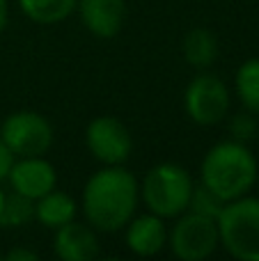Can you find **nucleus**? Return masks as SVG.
Returning <instances> with one entry per match:
<instances>
[{"mask_svg": "<svg viewBox=\"0 0 259 261\" xmlns=\"http://www.w3.org/2000/svg\"><path fill=\"white\" fill-rule=\"evenodd\" d=\"M140 199V186L124 165H106L87 179L83 213L96 231H119L131 222Z\"/></svg>", "mask_w": 259, "mask_h": 261, "instance_id": "obj_1", "label": "nucleus"}, {"mask_svg": "<svg viewBox=\"0 0 259 261\" xmlns=\"http://www.w3.org/2000/svg\"><path fill=\"white\" fill-rule=\"evenodd\" d=\"M257 158L248 144L225 140L206 151L202 161V184L223 202H232L248 195L257 184Z\"/></svg>", "mask_w": 259, "mask_h": 261, "instance_id": "obj_2", "label": "nucleus"}, {"mask_svg": "<svg viewBox=\"0 0 259 261\" xmlns=\"http://www.w3.org/2000/svg\"><path fill=\"white\" fill-rule=\"evenodd\" d=\"M193 195V179L177 163H159L147 172L140 186V197L149 213L159 218H179L188 211Z\"/></svg>", "mask_w": 259, "mask_h": 261, "instance_id": "obj_3", "label": "nucleus"}, {"mask_svg": "<svg viewBox=\"0 0 259 261\" xmlns=\"http://www.w3.org/2000/svg\"><path fill=\"white\" fill-rule=\"evenodd\" d=\"M218 234L223 248L239 261H259V197L232 199L223 206Z\"/></svg>", "mask_w": 259, "mask_h": 261, "instance_id": "obj_4", "label": "nucleus"}, {"mask_svg": "<svg viewBox=\"0 0 259 261\" xmlns=\"http://www.w3.org/2000/svg\"><path fill=\"white\" fill-rule=\"evenodd\" d=\"M220 245L218 222L195 211H184L170 234V248L182 261H204Z\"/></svg>", "mask_w": 259, "mask_h": 261, "instance_id": "obj_5", "label": "nucleus"}, {"mask_svg": "<svg viewBox=\"0 0 259 261\" xmlns=\"http://www.w3.org/2000/svg\"><path fill=\"white\" fill-rule=\"evenodd\" d=\"M184 108L200 126H216L229 113V90L216 73H197L184 92Z\"/></svg>", "mask_w": 259, "mask_h": 261, "instance_id": "obj_6", "label": "nucleus"}, {"mask_svg": "<svg viewBox=\"0 0 259 261\" xmlns=\"http://www.w3.org/2000/svg\"><path fill=\"white\" fill-rule=\"evenodd\" d=\"M0 138L9 147V151L18 158L44 156L53 144V128L48 119L32 110L12 113L3 122Z\"/></svg>", "mask_w": 259, "mask_h": 261, "instance_id": "obj_7", "label": "nucleus"}, {"mask_svg": "<svg viewBox=\"0 0 259 261\" xmlns=\"http://www.w3.org/2000/svg\"><path fill=\"white\" fill-rule=\"evenodd\" d=\"M85 144L92 156L103 165H124L133 153V140L128 128L110 115H101L87 124Z\"/></svg>", "mask_w": 259, "mask_h": 261, "instance_id": "obj_8", "label": "nucleus"}, {"mask_svg": "<svg viewBox=\"0 0 259 261\" xmlns=\"http://www.w3.org/2000/svg\"><path fill=\"white\" fill-rule=\"evenodd\" d=\"M9 186L12 190L25 195L30 199H39L46 193L55 188L58 184V174L55 167L46 161L44 156H28V158H18L14 161L12 170L7 174Z\"/></svg>", "mask_w": 259, "mask_h": 261, "instance_id": "obj_9", "label": "nucleus"}, {"mask_svg": "<svg viewBox=\"0 0 259 261\" xmlns=\"http://www.w3.org/2000/svg\"><path fill=\"white\" fill-rule=\"evenodd\" d=\"M53 250L62 261H90L99 257L101 245L94 227L71 220L55 229Z\"/></svg>", "mask_w": 259, "mask_h": 261, "instance_id": "obj_10", "label": "nucleus"}, {"mask_svg": "<svg viewBox=\"0 0 259 261\" xmlns=\"http://www.w3.org/2000/svg\"><path fill=\"white\" fill-rule=\"evenodd\" d=\"M81 21L94 37H115L126 18V0H78Z\"/></svg>", "mask_w": 259, "mask_h": 261, "instance_id": "obj_11", "label": "nucleus"}, {"mask_svg": "<svg viewBox=\"0 0 259 261\" xmlns=\"http://www.w3.org/2000/svg\"><path fill=\"white\" fill-rule=\"evenodd\" d=\"M168 243V229H165L163 218L154 216H140L126 225V245L138 257H154Z\"/></svg>", "mask_w": 259, "mask_h": 261, "instance_id": "obj_12", "label": "nucleus"}, {"mask_svg": "<svg viewBox=\"0 0 259 261\" xmlns=\"http://www.w3.org/2000/svg\"><path fill=\"white\" fill-rule=\"evenodd\" d=\"M35 220H39L46 229L55 231L58 227L76 220V202L71 195L53 188L44 197L35 199Z\"/></svg>", "mask_w": 259, "mask_h": 261, "instance_id": "obj_13", "label": "nucleus"}, {"mask_svg": "<svg viewBox=\"0 0 259 261\" xmlns=\"http://www.w3.org/2000/svg\"><path fill=\"white\" fill-rule=\"evenodd\" d=\"M182 50L191 67L206 69L218 58V39H216V35L211 30H206V28H193V30L184 37Z\"/></svg>", "mask_w": 259, "mask_h": 261, "instance_id": "obj_14", "label": "nucleus"}, {"mask_svg": "<svg viewBox=\"0 0 259 261\" xmlns=\"http://www.w3.org/2000/svg\"><path fill=\"white\" fill-rule=\"evenodd\" d=\"M18 5L30 21L53 25L71 16L78 0H18Z\"/></svg>", "mask_w": 259, "mask_h": 261, "instance_id": "obj_15", "label": "nucleus"}, {"mask_svg": "<svg viewBox=\"0 0 259 261\" xmlns=\"http://www.w3.org/2000/svg\"><path fill=\"white\" fill-rule=\"evenodd\" d=\"M234 90L241 106L259 115V58H250L239 67L234 78Z\"/></svg>", "mask_w": 259, "mask_h": 261, "instance_id": "obj_16", "label": "nucleus"}, {"mask_svg": "<svg viewBox=\"0 0 259 261\" xmlns=\"http://www.w3.org/2000/svg\"><path fill=\"white\" fill-rule=\"evenodd\" d=\"M35 220V199L12 190L3 197V208H0V227H25Z\"/></svg>", "mask_w": 259, "mask_h": 261, "instance_id": "obj_17", "label": "nucleus"}, {"mask_svg": "<svg viewBox=\"0 0 259 261\" xmlns=\"http://www.w3.org/2000/svg\"><path fill=\"white\" fill-rule=\"evenodd\" d=\"M227 202L214 195L204 184L202 186H193V195H191V204H188V211H195V213H202V216H209V218H218L223 206Z\"/></svg>", "mask_w": 259, "mask_h": 261, "instance_id": "obj_18", "label": "nucleus"}, {"mask_svg": "<svg viewBox=\"0 0 259 261\" xmlns=\"http://www.w3.org/2000/svg\"><path fill=\"white\" fill-rule=\"evenodd\" d=\"M229 133H232V140H239V142L248 144L250 140L257 138L259 133V122L257 115L250 113V110H243V113H237L229 122Z\"/></svg>", "mask_w": 259, "mask_h": 261, "instance_id": "obj_19", "label": "nucleus"}, {"mask_svg": "<svg viewBox=\"0 0 259 261\" xmlns=\"http://www.w3.org/2000/svg\"><path fill=\"white\" fill-rule=\"evenodd\" d=\"M14 158L16 156L9 151V147L3 142V138H0V181L7 179L9 170H12V165H14Z\"/></svg>", "mask_w": 259, "mask_h": 261, "instance_id": "obj_20", "label": "nucleus"}, {"mask_svg": "<svg viewBox=\"0 0 259 261\" xmlns=\"http://www.w3.org/2000/svg\"><path fill=\"white\" fill-rule=\"evenodd\" d=\"M7 261H37V252L32 250H25V248H14L5 254Z\"/></svg>", "mask_w": 259, "mask_h": 261, "instance_id": "obj_21", "label": "nucleus"}, {"mask_svg": "<svg viewBox=\"0 0 259 261\" xmlns=\"http://www.w3.org/2000/svg\"><path fill=\"white\" fill-rule=\"evenodd\" d=\"M7 16H9L7 0H0V35H3L5 28H7Z\"/></svg>", "mask_w": 259, "mask_h": 261, "instance_id": "obj_22", "label": "nucleus"}, {"mask_svg": "<svg viewBox=\"0 0 259 261\" xmlns=\"http://www.w3.org/2000/svg\"><path fill=\"white\" fill-rule=\"evenodd\" d=\"M3 197H5V193L0 190V208H3Z\"/></svg>", "mask_w": 259, "mask_h": 261, "instance_id": "obj_23", "label": "nucleus"}, {"mask_svg": "<svg viewBox=\"0 0 259 261\" xmlns=\"http://www.w3.org/2000/svg\"><path fill=\"white\" fill-rule=\"evenodd\" d=\"M255 186H257V188H259V170H257V184H255Z\"/></svg>", "mask_w": 259, "mask_h": 261, "instance_id": "obj_24", "label": "nucleus"}, {"mask_svg": "<svg viewBox=\"0 0 259 261\" xmlns=\"http://www.w3.org/2000/svg\"><path fill=\"white\" fill-rule=\"evenodd\" d=\"M0 259H3V252H0Z\"/></svg>", "mask_w": 259, "mask_h": 261, "instance_id": "obj_25", "label": "nucleus"}, {"mask_svg": "<svg viewBox=\"0 0 259 261\" xmlns=\"http://www.w3.org/2000/svg\"><path fill=\"white\" fill-rule=\"evenodd\" d=\"M257 138H259V133H257Z\"/></svg>", "mask_w": 259, "mask_h": 261, "instance_id": "obj_26", "label": "nucleus"}]
</instances>
